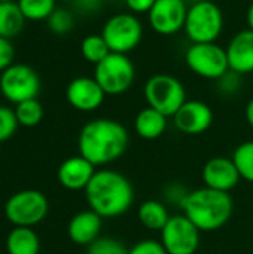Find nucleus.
<instances>
[{"instance_id":"14","label":"nucleus","mask_w":253,"mask_h":254,"mask_svg":"<svg viewBox=\"0 0 253 254\" xmlns=\"http://www.w3.org/2000/svg\"><path fill=\"white\" fill-rule=\"evenodd\" d=\"M177 131L186 135H200L213 124L212 107L201 100H186L173 116Z\"/></svg>"},{"instance_id":"25","label":"nucleus","mask_w":253,"mask_h":254,"mask_svg":"<svg viewBox=\"0 0 253 254\" xmlns=\"http://www.w3.org/2000/svg\"><path fill=\"white\" fill-rule=\"evenodd\" d=\"M16 3L28 21H46L57 9L55 0H18Z\"/></svg>"},{"instance_id":"18","label":"nucleus","mask_w":253,"mask_h":254,"mask_svg":"<svg viewBox=\"0 0 253 254\" xmlns=\"http://www.w3.org/2000/svg\"><path fill=\"white\" fill-rule=\"evenodd\" d=\"M103 226V217H100L95 211L85 210L75 214L67 225V235L72 243L78 246H89L97 238H100Z\"/></svg>"},{"instance_id":"33","label":"nucleus","mask_w":253,"mask_h":254,"mask_svg":"<svg viewBox=\"0 0 253 254\" xmlns=\"http://www.w3.org/2000/svg\"><path fill=\"white\" fill-rule=\"evenodd\" d=\"M103 7V0H73V9L82 15H94Z\"/></svg>"},{"instance_id":"28","label":"nucleus","mask_w":253,"mask_h":254,"mask_svg":"<svg viewBox=\"0 0 253 254\" xmlns=\"http://www.w3.org/2000/svg\"><path fill=\"white\" fill-rule=\"evenodd\" d=\"M88 254H128V249L116 238L100 237L88 246Z\"/></svg>"},{"instance_id":"21","label":"nucleus","mask_w":253,"mask_h":254,"mask_svg":"<svg viewBox=\"0 0 253 254\" xmlns=\"http://www.w3.org/2000/svg\"><path fill=\"white\" fill-rule=\"evenodd\" d=\"M171 216L169 214L167 207L155 199H149L140 204L137 210V219L142 226H145L149 231H158L161 232L163 228L167 225L169 219Z\"/></svg>"},{"instance_id":"8","label":"nucleus","mask_w":253,"mask_h":254,"mask_svg":"<svg viewBox=\"0 0 253 254\" xmlns=\"http://www.w3.org/2000/svg\"><path fill=\"white\" fill-rule=\"evenodd\" d=\"M185 63L195 76L207 80H219L230 70L227 51L218 42L191 43L185 52Z\"/></svg>"},{"instance_id":"1","label":"nucleus","mask_w":253,"mask_h":254,"mask_svg":"<svg viewBox=\"0 0 253 254\" xmlns=\"http://www.w3.org/2000/svg\"><path fill=\"white\" fill-rule=\"evenodd\" d=\"M128 143V131L121 122L97 118L82 127L78 137V150L95 167H103L118 161L125 153Z\"/></svg>"},{"instance_id":"29","label":"nucleus","mask_w":253,"mask_h":254,"mask_svg":"<svg viewBox=\"0 0 253 254\" xmlns=\"http://www.w3.org/2000/svg\"><path fill=\"white\" fill-rule=\"evenodd\" d=\"M18 125L15 110L7 106H0V143L12 138L18 129Z\"/></svg>"},{"instance_id":"36","label":"nucleus","mask_w":253,"mask_h":254,"mask_svg":"<svg viewBox=\"0 0 253 254\" xmlns=\"http://www.w3.org/2000/svg\"><path fill=\"white\" fill-rule=\"evenodd\" d=\"M246 24H248V28L253 30V0L246 10Z\"/></svg>"},{"instance_id":"22","label":"nucleus","mask_w":253,"mask_h":254,"mask_svg":"<svg viewBox=\"0 0 253 254\" xmlns=\"http://www.w3.org/2000/svg\"><path fill=\"white\" fill-rule=\"evenodd\" d=\"M25 21L18 3H0V37L9 40L16 37L22 31Z\"/></svg>"},{"instance_id":"27","label":"nucleus","mask_w":253,"mask_h":254,"mask_svg":"<svg viewBox=\"0 0 253 254\" xmlns=\"http://www.w3.org/2000/svg\"><path fill=\"white\" fill-rule=\"evenodd\" d=\"M46 25L52 34L66 36L75 27V15H73V12L64 9V7H57L46 19Z\"/></svg>"},{"instance_id":"32","label":"nucleus","mask_w":253,"mask_h":254,"mask_svg":"<svg viewBox=\"0 0 253 254\" xmlns=\"http://www.w3.org/2000/svg\"><path fill=\"white\" fill-rule=\"evenodd\" d=\"M15 48L9 39L0 37V73H3L7 67L13 64Z\"/></svg>"},{"instance_id":"16","label":"nucleus","mask_w":253,"mask_h":254,"mask_svg":"<svg viewBox=\"0 0 253 254\" xmlns=\"http://www.w3.org/2000/svg\"><path fill=\"white\" fill-rule=\"evenodd\" d=\"M230 70L245 76L253 73V30L237 31L225 46Z\"/></svg>"},{"instance_id":"31","label":"nucleus","mask_w":253,"mask_h":254,"mask_svg":"<svg viewBox=\"0 0 253 254\" xmlns=\"http://www.w3.org/2000/svg\"><path fill=\"white\" fill-rule=\"evenodd\" d=\"M128 254H167V252L164 250L161 241L142 240L128 250Z\"/></svg>"},{"instance_id":"6","label":"nucleus","mask_w":253,"mask_h":254,"mask_svg":"<svg viewBox=\"0 0 253 254\" xmlns=\"http://www.w3.org/2000/svg\"><path fill=\"white\" fill-rule=\"evenodd\" d=\"M106 95L116 97L125 94L136 80V67L127 54L110 52L94 67L92 76Z\"/></svg>"},{"instance_id":"10","label":"nucleus","mask_w":253,"mask_h":254,"mask_svg":"<svg viewBox=\"0 0 253 254\" xmlns=\"http://www.w3.org/2000/svg\"><path fill=\"white\" fill-rule=\"evenodd\" d=\"M0 92L13 104L37 98L40 92V77L36 70L27 64H12L0 73Z\"/></svg>"},{"instance_id":"2","label":"nucleus","mask_w":253,"mask_h":254,"mask_svg":"<svg viewBox=\"0 0 253 254\" xmlns=\"http://www.w3.org/2000/svg\"><path fill=\"white\" fill-rule=\"evenodd\" d=\"M85 198L92 211L103 219H115L125 214L134 202L131 182L115 170L95 171L85 189Z\"/></svg>"},{"instance_id":"9","label":"nucleus","mask_w":253,"mask_h":254,"mask_svg":"<svg viewBox=\"0 0 253 254\" xmlns=\"http://www.w3.org/2000/svg\"><path fill=\"white\" fill-rule=\"evenodd\" d=\"M49 211L48 198L34 189L13 193L4 205V216L13 226L33 228L45 220Z\"/></svg>"},{"instance_id":"35","label":"nucleus","mask_w":253,"mask_h":254,"mask_svg":"<svg viewBox=\"0 0 253 254\" xmlns=\"http://www.w3.org/2000/svg\"><path fill=\"white\" fill-rule=\"evenodd\" d=\"M245 118H246V122L249 124V127L253 129V97L248 101L246 104V109H245Z\"/></svg>"},{"instance_id":"4","label":"nucleus","mask_w":253,"mask_h":254,"mask_svg":"<svg viewBox=\"0 0 253 254\" xmlns=\"http://www.w3.org/2000/svg\"><path fill=\"white\" fill-rule=\"evenodd\" d=\"M224 12L212 0H197L188 7L183 31L191 43L216 42L224 31Z\"/></svg>"},{"instance_id":"15","label":"nucleus","mask_w":253,"mask_h":254,"mask_svg":"<svg viewBox=\"0 0 253 254\" xmlns=\"http://www.w3.org/2000/svg\"><path fill=\"white\" fill-rule=\"evenodd\" d=\"M240 180L242 177L230 158L216 156L209 159L203 167V182L206 188L230 193Z\"/></svg>"},{"instance_id":"7","label":"nucleus","mask_w":253,"mask_h":254,"mask_svg":"<svg viewBox=\"0 0 253 254\" xmlns=\"http://www.w3.org/2000/svg\"><path fill=\"white\" fill-rule=\"evenodd\" d=\"M101 36L110 52L128 55L143 39V24L139 16L131 12H118L106 19Z\"/></svg>"},{"instance_id":"12","label":"nucleus","mask_w":253,"mask_h":254,"mask_svg":"<svg viewBox=\"0 0 253 254\" xmlns=\"http://www.w3.org/2000/svg\"><path fill=\"white\" fill-rule=\"evenodd\" d=\"M188 7L186 0H157L146 15L148 24L160 36H174L183 31Z\"/></svg>"},{"instance_id":"24","label":"nucleus","mask_w":253,"mask_h":254,"mask_svg":"<svg viewBox=\"0 0 253 254\" xmlns=\"http://www.w3.org/2000/svg\"><path fill=\"white\" fill-rule=\"evenodd\" d=\"M15 106L16 107L13 110H15V115H16L19 125L31 128V127H36L42 122L45 110H43L42 103L37 98L25 100V101L15 104Z\"/></svg>"},{"instance_id":"34","label":"nucleus","mask_w":253,"mask_h":254,"mask_svg":"<svg viewBox=\"0 0 253 254\" xmlns=\"http://www.w3.org/2000/svg\"><path fill=\"white\" fill-rule=\"evenodd\" d=\"M128 12L134 15H148L157 0H124Z\"/></svg>"},{"instance_id":"11","label":"nucleus","mask_w":253,"mask_h":254,"mask_svg":"<svg viewBox=\"0 0 253 254\" xmlns=\"http://www.w3.org/2000/svg\"><path fill=\"white\" fill-rule=\"evenodd\" d=\"M160 234L167 254H195L198 250L201 231L183 214L171 216Z\"/></svg>"},{"instance_id":"19","label":"nucleus","mask_w":253,"mask_h":254,"mask_svg":"<svg viewBox=\"0 0 253 254\" xmlns=\"http://www.w3.org/2000/svg\"><path fill=\"white\" fill-rule=\"evenodd\" d=\"M167 116L146 106L134 118V131L143 140H157L167 129Z\"/></svg>"},{"instance_id":"17","label":"nucleus","mask_w":253,"mask_h":254,"mask_svg":"<svg viewBox=\"0 0 253 254\" xmlns=\"http://www.w3.org/2000/svg\"><path fill=\"white\" fill-rule=\"evenodd\" d=\"M94 174L95 165L81 155L63 161L57 171L60 185L69 190H85Z\"/></svg>"},{"instance_id":"23","label":"nucleus","mask_w":253,"mask_h":254,"mask_svg":"<svg viewBox=\"0 0 253 254\" xmlns=\"http://www.w3.org/2000/svg\"><path fill=\"white\" fill-rule=\"evenodd\" d=\"M81 54L88 63L97 65L100 61H103L110 54V49H109L104 37L101 36V33L100 34H88L81 42Z\"/></svg>"},{"instance_id":"3","label":"nucleus","mask_w":253,"mask_h":254,"mask_svg":"<svg viewBox=\"0 0 253 254\" xmlns=\"http://www.w3.org/2000/svg\"><path fill=\"white\" fill-rule=\"evenodd\" d=\"M186 216L201 232H213L224 228L233 216L234 204L227 192L200 188L183 195L179 202Z\"/></svg>"},{"instance_id":"37","label":"nucleus","mask_w":253,"mask_h":254,"mask_svg":"<svg viewBox=\"0 0 253 254\" xmlns=\"http://www.w3.org/2000/svg\"><path fill=\"white\" fill-rule=\"evenodd\" d=\"M7 1H13V0H0V3H7Z\"/></svg>"},{"instance_id":"26","label":"nucleus","mask_w":253,"mask_h":254,"mask_svg":"<svg viewBox=\"0 0 253 254\" xmlns=\"http://www.w3.org/2000/svg\"><path fill=\"white\" fill-rule=\"evenodd\" d=\"M233 162L240 177L249 183H253V141H245L233 152Z\"/></svg>"},{"instance_id":"5","label":"nucleus","mask_w":253,"mask_h":254,"mask_svg":"<svg viewBox=\"0 0 253 254\" xmlns=\"http://www.w3.org/2000/svg\"><path fill=\"white\" fill-rule=\"evenodd\" d=\"M143 95L149 107L161 112L167 118H173L188 100L183 83L176 76L167 73L152 74L145 83Z\"/></svg>"},{"instance_id":"13","label":"nucleus","mask_w":253,"mask_h":254,"mask_svg":"<svg viewBox=\"0 0 253 254\" xmlns=\"http://www.w3.org/2000/svg\"><path fill=\"white\" fill-rule=\"evenodd\" d=\"M106 92L94 77L79 76L69 82L66 88L67 103L79 112H94L101 107Z\"/></svg>"},{"instance_id":"30","label":"nucleus","mask_w":253,"mask_h":254,"mask_svg":"<svg viewBox=\"0 0 253 254\" xmlns=\"http://www.w3.org/2000/svg\"><path fill=\"white\" fill-rule=\"evenodd\" d=\"M219 83V91L222 94L227 95H233L239 91V88L242 86V76L228 70L219 80H216Z\"/></svg>"},{"instance_id":"20","label":"nucleus","mask_w":253,"mask_h":254,"mask_svg":"<svg viewBox=\"0 0 253 254\" xmlns=\"http://www.w3.org/2000/svg\"><path fill=\"white\" fill-rule=\"evenodd\" d=\"M6 250L9 254H39L40 240L33 228L15 226L6 238Z\"/></svg>"}]
</instances>
